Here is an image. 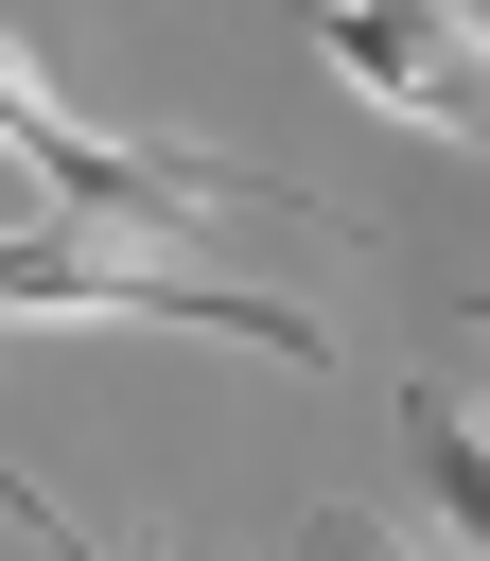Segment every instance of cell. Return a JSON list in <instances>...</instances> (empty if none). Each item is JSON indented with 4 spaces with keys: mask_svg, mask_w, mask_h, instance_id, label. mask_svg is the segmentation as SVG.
<instances>
[{
    "mask_svg": "<svg viewBox=\"0 0 490 561\" xmlns=\"http://www.w3.org/2000/svg\"><path fill=\"white\" fill-rule=\"evenodd\" d=\"M472 333H490V298H472ZM455 403H472V438H490V386H455Z\"/></svg>",
    "mask_w": 490,
    "mask_h": 561,
    "instance_id": "5b68a950",
    "label": "cell"
},
{
    "mask_svg": "<svg viewBox=\"0 0 490 561\" xmlns=\"http://www.w3.org/2000/svg\"><path fill=\"white\" fill-rule=\"evenodd\" d=\"M315 70L368 88V105H402V123H438V140H490V35L438 18V0H332Z\"/></svg>",
    "mask_w": 490,
    "mask_h": 561,
    "instance_id": "7a4b0ae2",
    "label": "cell"
},
{
    "mask_svg": "<svg viewBox=\"0 0 490 561\" xmlns=\"http://www.w3.org/2000/svg\"><path fill=\"white\" fill-rule=\"evenodd\" d=\"M402 438H420V508L490 561V438H472V403L455 386H402Z\"/></svg>",
    "mask_w": 490,
    "mask_h": 561,
    "instance_id": "3957f363",
    "label": "cell"
},
{
    "mask_svg": "<svg viewBox=\"0 0 490 561\" xmlns=\"http://www.w3.org/2000/svg\"><path fill=\"white\" fill-rule=\"evenodd\" d=\"M0 140H18V158H35V175H52L70 210H140V228H210V210H298L280 175H245V158H192V140H88V123H70V105H52V88H35L18 53H0ZM298 228H315V210H298Z\"/></svg>",
    "mask_w": 490,
    "mask_h": 561,
    "instance_id": "6da1fadb",
    "label": "cell"
},
{
    "mask_svg": "<svg viewBox=\"0 0 490 561\" xmlns=\"http://www.w3.org/2000/svg\"><path fill=\"white\" fill-rule=\"evenodd\" d=\"M298 561H420V543H402L385 508H315V526H298Z\"/></svg>",
    "mask_w": 490,
    "mask_h": 561,
    "instance_id": "277c9868",
    "label": "cell"
}]
</instances>
